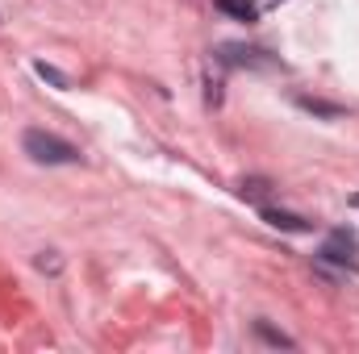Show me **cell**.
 Segmentation results:
<instances>
[{
    "mask_svg": "<svg viewBox=\"0 0 359 354\" xmlns=\"http://www.w3.org/2000/svg\"><path fill=\"white\" fill-rule=\"evenodd\" d=\"M21 146H25V155H29L34 163H46V167H67V163H80V150H76L72 142H63V138L46 134V129H25Z\"/></svg>",
    "mask_w": 359,
    "mask_h": 354,
    "instance_id": "6da1fadb",
    "label": "cell"
},
{
    "mask_svg": "<svg viewBox=\"0 0 359 354\" xmlns=\"http://www.w3.org/2000/svg\"><path fill=\"white\" fill-rule=\"evenodd\" d=\"M318 263L339 267V271H359V238L355 229H330L322 250H318Z\"/></svg>",
    "mask_w": 359,
    "mask_h": 354,
    "instance_id": "7a4b0ae2",
    "label": "cell"
},
{
    "mask_svg": "<svg viewBox=\"0 0 359 354\" xmlns=\"http://www.w3.org/2000/svg\"><path fill=\"white\" fill-rule=\"evenodd\" d=\"M264 55L268 50H259V46H222L217 50V63H226V67H276Z\"/></svg>",
    "mask_w": 359,
    "mask_h": 354,
    "instance_id": "3957f363",
    "label": "cell"
},
{
    "mask_svg": "<svg viewBox=\"0 0 359 354\" xmlns=\"http://www.w3.org/2000/svg\"><path fill=\"white\" fill-rule=\"evenodd\" d=\"M259 213L268 217V221L276 225V229H292V234H305V229H313V225H309L305 217H292V213H280V208H268V204H259Z\"/></svg>",
    "mask_w": 359,
    "mask_h": 354,
    "instance_id": "277c9868",
    "label": "cell"
},
{
    "mask_svg": "<svg viewBox=\"0 0 359 354\" xmlns=\"http://www.w3.org/2000/svg\"><path fill=\"white\" fill-rule=\"evenodd\" d=\"M217 8H226L230 17H238V21H259L255 17V8H251V0H213Z\"/></svg>",
    "mask_w": 359,
    "mask_h": 354,
    "instance_id": "5b68a950",
    "label": "cell"
},
{
    "mask_svg": "<svg viewBox=\"0 0 359 354\" xmlns=\"http://www.w3.org/2000/svg\"><path fill=\"white\" fill-rule=\"evenodd\" d=\"M297 104H301V108H309V113H322V117H339V108H334V104H322V100H309V96H301Z\"/></svg>",
    "mask_w": 359,
    "mask_h": 354,
    "instance_id": "8992f818",
    "label": "cell"
},
{
    "mask_svg": "<svg viewBox=\"0 0 359 354\" xmlns=\"http://www.w3.org/2000/svg\"><path fill=\"white\" fill-rule=\"evenodd\" d=\"M34 71H38V76H42V80H50V84H55V88H67V76H59V71H55V67H46V63H38V67H34Z\"/></svg>",
    "mask_w": 359,
    "mask_h": 354,
    "instance_id": "52a82bcc",
    "label": "cell"
},
{
    "mask_svg": "<svg viewBox=\"0 0 359 354\" xmlns=\"http://www.w3.org/2000/svg\"><path fill=\"white\" fill-rule=\"evenodd\" d=\"M284 0H251V8H255V17H264V13H271V8H280Z\"/></svg>",
    "mask_w": 359,
    "mask_h": 354,
    "instance_id": "ba28073f",
    "label": "cell"
},
{
    "mask_svg": "<svg viewBox=\"0 0 359 354\" xmlns=\"http://www.w3.org/2000/svg\"><path fill=\"white\" fill-rule=\"evenodd\" d=\"M259 334H264V338H268V342H276V346H292V342H288V338H284V334H271L268 325H259Z\"/></svg>",
    "mask_w": 359,
    "mask_h": 354,
    "instance_id": "9c48e42d",
    "label": "cell"
},
{
    "mask_svg": "<svg viewBox=\"0 0 359 354\" xmlns=\"http://www.w3.org/2000/svg\"><path fill=\"white\" fill-rule=\"evenodd\" d=\"M351 204H355V208H359V196H351Z\"/></svg>",
    "mask_w": 359,
    "mask_h": 354,
    "instance_id": "30bf717a",
    "label": "cell"
}]
</instances>
